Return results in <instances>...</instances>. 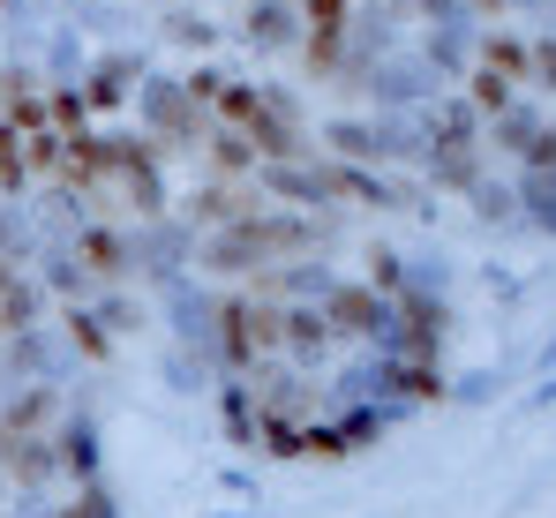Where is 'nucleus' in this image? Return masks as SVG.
Wrapping results in <instances>:
<instances>
[{"label": "nucleus", "mask_w": 556, "mask_h": 518, "mask_svg": "<svg viewBox=\"0 0 556 518\" xmlns=\"http://www.w3.org/2000/svg\"><path fill=\"white\" fill-rule=\"evenodd\" d=\"M0 518H113L68 353L0 293Z\"/></svg>", "instance_id": "obj_1"}]
</instances>
